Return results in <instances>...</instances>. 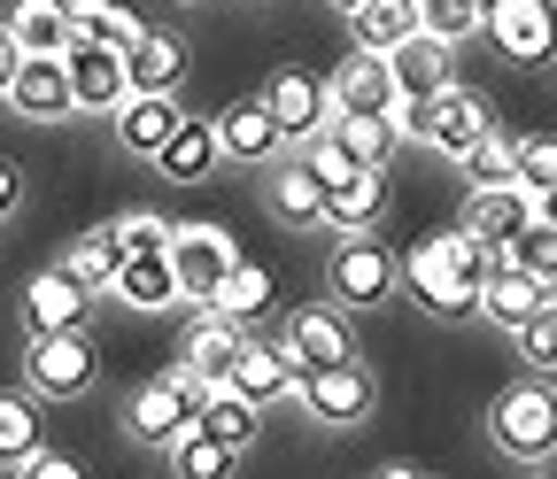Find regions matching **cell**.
<instances>
[{"label":"cell","instance_id":"cell-4","mask_svg":"<svg viewBox=\"0 0 557 479\" xmlns=\"http://www.w3.org/2000/svg\"><path fill=\"white\" fill-rule=\"evenodd\" d=\"M94 371H101V356H94L86 325H70V332H32L24 379H32V394H39V402H70V394H86V387H94Z\"/></svg>","mask_w":557,"mask_h":479},{"label":"cell","instance_id":"cell-34","mask_svg":"<svg viewBox=\"0 0 557 479\" xmlns=\"http://www.w3.org/2000/svg\"><path fill=\"white\" fill-rule=\"evenodd\" d=\"M32 449H47V433H39V394H0V464H24Z\"/></svg>","mask_w":557,"mask_h":479},{"label":"cell","instance_id":"cell-37","mask_svg":"<svg viewBox=\"0 0 557 479\" xmlns=\"http://www.w3.org/2000/svg\"><path fill=\"white\" fill-rule=\"evenodd\" d=\"M504 263H519V270H534V279L557 287V225H549V217H527V225L504 240Z\"/></svg>","mask_w":557,"mask_h":479},{"label":"cell","instance_id":"cell-45","mask_svg":"<svg viewBox=\"0 0 557 479\" xmlns=\"http://www.w3.org/2000/svg\"><path fill=\"white\" fill-rule=\"evenodd\" d=\"M16 210H24V171H16L9 155H0V225H9Z\"/></svg>","mask_w":557,"mask_h":479},{"label":"cell","instance_id":"cell-43","mask_svg":"<svg viewBox=\"0 0 557 479\" xmlns=\"http://www.w3.org/2000/svg\"><path fill=\"white\" fill-rule=\"evenodd\" d=\"M116 232H124V248H171V240H178V225H171L163 210H124Z\"/></svg>","mask_w":557,"mask_h":479},{"label":"cell","instance_id":"cell-13","mask_svg":"<svg viewBox=\"0 0 557 479\" xmlns=\"http://www.w3.org/2000/svg\"><path fill=\"white\" fill-rule=\"evenodd\" d=\"M86 317H94V287L70 263L32 270V287H24V325L32 332H70V325H86Z\"/></svg>","mask_w":557,"mask_h":479},{"label":"cell","instance_id":"cell-9","mask_svg":"<svg viewBox=\"0 0 557 479\" xmlns=\"http://www.w3.org/2000/svg\"><path fill=\"white\" fill-rule=\"evenodd\" d=\"M70 86H78V109L86 116H116L132 101V62L124 47H101V39H70Z\"/></svg>","mask_w":557,"mask_h":479},{"label":"cell","instance_id":"cell-38","mask_svg":"<svg viewBox=\"0 0 557 479\" xmlns=\"http://www.w3.org/2000/svg\"><path fill=\"white\" fill-rule=\"evenodd\" d=\"M465 186H519V140H480L472 155H465Z\"/></svg>","mask_w":557,"mask_h":479},{"label":"cell","instance_id":"cell-8","mask_svg":"<svg viewBox=\"0 0 557 479\" xmlns=\"http://www.w3.org/2000/svg\"><path fill=\"white\" fill-rule=\"evenodd\" d=\"M263 109L278 116V131H287V148H310L318 131L333 124V93H325V78H310V71H271L263 78Z\"/></svg>","mask_w":557,"mask_h":479},{"label":"cell","instance_id":"cell-30","mask_svg":"<svg viewBox=\"0 0 557 479\" xmlns=\"http://www.w3.org/2000/svg\"><path fill=\"white\" fill-rule=\"evenodd\" d=\"M163 456H171V471H178V479H233V464H240V449H225V441L209 433L201 418H194V426H186Z\"/></svg>","mask_w":557,"mask_h":479},{"label":"cell","instance_id":"cell-47","mask_svg":"<svg viewBox=\"0 0 557 479\" xmlns=\"http://www.w3.org/2000/svg\"><path fill=\"white\" fill-rule=\"evenodd\" d=\"M372 479H426V471H418V464H380Z\"/></svg>","mask_w":557,"mask_h":479},{"label":"cell","instance_id":"cell-22","mask_svg":"<svg viewBox=\"0 0 557 479\" xmlns=\"http://www.w3.org/2000/svg\"><path fill=\"white\" fill-rule=\"evenodd\" d=\"M225 163V140H218V116H186L171 140H163V155H156V171L171 178V186H201L209 171Z\"/></svg>","mask_w":557,"mask_h":479},{"label":"cell","instance_id":"cell-6","mask_svg":"<svg viewBox=\"0 0 557 479\" xmlns=\"http://www.w3.org/2000/svg\"><path fill=\"white\" fill-rule=\"evenodd\" d=\"M348 317H357V310L325 294V302H302L278 340H287V356H295L302 371H325V364H348V356H357V325H348Z\"/></svg>","mask_w":557,"mask_h":479},{"label":"cell","instance_id":"cell-16","mask_svg":"<svg viewBox=\"0 0 557 479\" xmlns=\"http://www.w3.org/2000/svg\"><path fill=\"white\" fill-rule=\"evenodd\" d=\"M302 379H310V371L287 356V340H263V332H248V349L233 356V379H225V387H240L248 402H278V394L295 402V394H302Z\"/></svg>","mask_w":557,"mask_h":479},{"label":"cell","instance_id":"cell-48","mask_svg":"<svg viewBox=\"0 0 557 479\" xmlns=\"http://www.w3.org/2000/svg\"><path fill=\"white\" fill-rule=\"evenodd\" d=\"M534 217H549V225H557V186H549V193H534Z\"/></svg>","mask_w":557,"mask_h":479},{"label":"cell","instance_id":"cell-3","mask_svg":"<svg viewBox=\"0 0 557 479\" xmlns=\"http://www.w3.org/2000/svg\"><path fill=\"white\" fill-rule=\"evenodd\" d=\"M403 294L434 317H480V279L449 255V240H426L403 255Z\"/></svg>","mask_w":557,"mask_h":479},{"label":"cell","instance_id":"cell-40","mask_svg":"<svg viewBox=\"0 0 557 479\" xmlns=\"http://www.w3.org/2000/svg\"><path fill=\"white\" fill-rule=\"evenodd\" d=\"M302 163H310V171H318V178H325L333 193H341V186H357V178H364V163H357V155H348V148L333 140V131H318V140L302 148Z\"/></svg>","mask_w":557,"mask_h":479},{"label":"cell","instance_id":"cell-14","mask_svg":"<svg viewBox=\"0 0 557 479\" xmlns=\"http://www.w3.org/2000/svg\"><path fill=\"white\" fill-rule=\"evenodd\" d=\"M194 418H201V409H194V394H178V379H171V371H163V379H148V387L124 402V433H132V441H148V449H171Z\"/></svg>","mask_w":557,"mask_h":479},{"label":"cell","instance_id":"cell-11","mask_svg":"<svg viewBox=\"0 0 557 479\" xmlns=\"http://www.w3.org/2000/svg\"><path fill=\"white\" fill-rule=\"evenodd\" d=\"M9 109L24 124H62V116H78V86H70V62L62 54H24V71L9 86Z\"/></svg>","mask_w":557,"mask_h":479},{"label":"cell","instance_id":"cell-1","mask_svg":"<svg viewBox=\"0 0 557 479\" xmlns=\"http://www.w3.org/2000/svg\"><path fill=\"white\" fill-rule=\"evenodd\" d=\"M395 287H403V255L380 232H333V255H325V294L333 302L380 310V302H395Z\"/></svg>","mask_w":557,"mask_h":479},{"label":"cell","instance_id":"cell-10","mask_svg":"<svg viewBox=\"0 0 557 479\" xmlns=\"http://www.w3.org/2000/svg\"><path fill=\"white\" fill-rule=\"evenodd\" d=\"M263 201H271V217L287 225V232H318V225H325V210H333V186H325L302 155H278V163H271Z\"/></svg>","mask_w":557,"mask_h":479},{"label":"cell","instance_id":"cell-32","mask_svg":"<svg viewBox=\"0 0 557 479\" xmlns=\"http://www.w3.org/2000/svg\"><path fill=\"white\" fill-rule=\"evenodd\" d=\"M78 279L94 287V294H109V279H116V263H124V232H116V217L109 225H94V232H78L70 240V255H62Z\"/></svg>","mask_w":557,"mask_h":479},{"label":"cell","instance_id":"cell-29","mask_svg":"<svg viewBox=\"0 0 557 479\" xmlns=\"http://www.w3.org/2000/svg\"><path fill=\"white\" fill-rule=\"evenodd\" d=\"M527 217H534V193L527 186H472V201H465V225L487 232V240H511Z\"/></svg>","mask_w":557,"mask_h":479},{"label":"cell","instance_id":"cell-35","mask_svg":"<svg viewBox=\"0 0 557 479\" xmlns=\"http://www.w3.org/2000/svg\"><path fill=\"white\" fill-rule=\"evenodd\" d=\"M209 310H225V317L256 325V317L271 310V270H256V263H233L225 279H218V302H209Z\"/></svg>","mask_w":557,"mask_h":479},{"label":"cell","instance_id":"cell-50","mask_svg":"<svg viewBox=\"0 0 557 479\" xmlns=\"http://www.w3.org/2000/svg\"><path fill=\"white\" fill-rule=\"evenodd\" d=\"M472 9H487V0H472Z\"/></svg>","mask_w":557,"mask_h":479},{"label":"cell","instance_id":"cell-44","mask_svg":"<svg viewBox=\"0 0 557 479\" xmlns=\"http://www.w3.org/2000/svg\"><path fill=\"white\" fill-rule=\"evenodd\" d=\"M16 479H86V464H78V456H54V449H32V456L16 464Z\"/></svg>","mask_w":557,"mask_h":479},{"label":"cell","instance_id":"cell-51","mask_svg":"<svg viewBox=\"0 0 557 479\" xmlns=\"http://www.w3.org/2000/svg\"><path fill=\"white\" fill-rule=\"evenodd\" d=\"M178 9H194V0H178Z\"/></svg>","mask_w":557,"mask_h":479},{"label":"cell","instance_id":"cell-41","mask_svg":"<svg viewBox=\"0 0 557 479\" xmlns=\"http://www.w3.org/2000/svg\"><path fill=\"white\" fill-rule=\"evenodd\" d=\"M418 16H426V31L449 39V47H465V39L480 31V9H472V0H418Z\"/></svg>","mask_w":557,"mask_h":479},{"label":"cell","instance_id":"cell-49","mask_svg":"<svg viewBox=\"0 0 557 479\" xmlns=\"http://www.w3.org/2000/svg\"><path fill=\"white\" fill-rule=\"evenodd\" d=\"M325 9H341V16H357V9H364V0H325Z\"/></svg>","mask_w":557,"mask_h":479},{"label":"cell","instance_id":"cell-28","mask_svg":"<svg viewBox=\"0 0 557 479\" xmlns=\"http://www.w3.org/2000/svg\"><path fill=\"white\" fill-rule=\"evenodd\" d=\"M457 47L449 39H434V31H418V39H403L395 47V78H403V93H449L457 86Z\"/></svg>","mask_w":557,"mask_h":479},{"label":"cell","instance_id":"cell-19","mask_svg":"<svg viewBox=\"0 0 557 479\" xmlns=\"http://www.w3.org/2000/svg\"><path fill=\"white\" fill-rule=\"evenodd\" d=\"M218 140H225V163L271 171V163H278V148H287V131H278V116L263 109V93H248V101H233V109L218 116Z\"/></svg>","mask_w":557,"mask_h":479},{"label":"cell","instance_id":"cell-46","mask_svg":"<svg viewBox=\"0 0 557 479\" xmlns=\"http://www.w3.org/2000/svg\"><path fill=\"white\" fill-rule=\"evenodd\" d=\"M16 71H24V47H16V31H9V24H0V101H9Z\"/></svg>","mask_w":557,"mask_h":479},{"label":"cell","instance_id":"cell-25","mask_svg":"<svg viewBox=\"0 0 557 479\" xmlns=\"http://www.w3.org/2000/svg\"><path fill=\"white\" fill-rule=\"evenodd\" d=\"M549 294H557L549 279H534V270H519V263H504V270H496V279H487V287H480V317H487V325H504V332H519V325H527V317H534V310H542Z\"/></svg>","mask_w":557,"mask_h":479},{"label":"cell","instance_id":"cell-23","mask_svg":"<svg viewBox=\"0 0 557 479\" xmlns=\"http://www.w3.org/2000/svg\"><path fill=\"white\" fill-rule=\"evenodd\" d=\"M333 140L357 155L364 171H387L395 163V148H403V124H395V109H333Z\"/></svg>","mask_w":557,"mask_h":479},{"label":"cell","instance_id":"cell-39","mask_svg":"<svg viewBox=\"0 0 557 479\" xmlns=\"http://www.w3.org/2000/svg\"><path fill=\"white\" fill-rule=\"evenodd\" d=\"M511 340H519V356H527L534 371H557V294H549V302H542Z\"/></svg>","mask_w":557,"mask_h":479},{"label":"cell","instance_id":"cell-52","mask_svg":"<svg viewBox=\"0 0 557 479\" xmlns=\"http://www.w3.org/2000/svg\"><path fill=\"white\" fill-rule=\"evenodd\" d=\"M527 479H542V471H527Z\"/></svg>","mask_w":557,"mask_h":479},{"label":"cell","instance_id":"cell-36","mask_svg":"<svg viewBox=\"0 0 557 479\" xmlns=\"http://www.w3.org/2000/svg\"><path fill=\"white\" fill-rule=\"evenodd\" d=\"M70 24H78V39H101V47H132L148 31L132 9H116V0H70Z\"/></svg>","mask_w":557,"mask_h":479},{"label":"cell","instance_id":"cell-15","mask_svg":"<svg viewBox=\"0 0 557 479\" xmlns=\"http://www.w3.org/2000/svg\"><path fill=\"white\" fill-rule=\"evenodd\" d=\"M171 263H178V287H186V302L201 310V302H218V279H225V270H233L240 255H233V240H225L218 225H178Z\"/></svg>","mask_w":557,"mask_h":479},{"label":"cell","instance_id":"cell-17","mask_svg":"<svg viewBox=\"0 0 557 479\" xmlns=\"http://www.w3.org/2000/svg\"><path fill=\"white\" fill-rule=\"evenodd\" d=\"M109 294H116L124 310H171V302H186V287H178V263H171V248H124L116 279H109Z\"/></svg>","mask_w":557,"mask_h":479},{"label":"cell","instance_id":"cell-12","mask_svg":"<svg viewBox=\"0 0 557 479\" xmlns=\"http://www.w3.org/2000/svg\"><path fill=\"white\" fill-rule=\"evenodd\" d=\"M480 140H496V109H487L480 93H465V86L434 93V116H426V148H434V155H449V163H465Z\"/></svg>","mask_w":557,"mask_h":479},{"label":"cell","instance_id":"cell-20","mask_svg":"<svg viewBox=\"0 0 557 479\" xmlns=\"http://www.w3.org/2000/svg\"><path fill=\"white\" fill-rule=\"evenodd\" d=\"M124 62H132V93H178L194 54H186V39L171 24H148V31L124 47Z\"/></svg>","mask_w":557,"mask_h":479},{"label":"cell","instance_id":"cell-26","mask_svg":"<svg viewBox=\"0 0 557 479\" xmlns=\"http://www.w3.org/2000/svg\"><path fill=\"white\" fill-rule=\"evenodd\" d=\"M9 31L24 54H70V39H78L70 0H9Z\"/></svg>","mask_w":557,"mask_h":479},{"label":"cell","instance_id":"cell-33","mask_svg":"<svg viewBox=\"0 0 557 479\" xmlns=\"http://www.w3.org/2000/svg\"><path fill=\"white\" fill-rule=\"evenodd\" d=\"M380 217H387V171H364L357 186H341V193H333V210H325L333 232H372Z\"/></svg>","mask_w":557,"mask_h":479},{"label":"cell","instance_id":"cell-7","mask_svg":"<svg viewBox=\"0 0 557 479\" xmlns=\"http://www.w3.org/2000/svg\"><path fill=\"white\" fill-rule=\"evenodd\" d=\"M480 31L496 39L511 62H549L557 54V0H487Z\"/></svg>","mask_w":557,"mask_h":479},{"label":"cell","instance_id":"cell-27","mask_svg":"<svg viewBox=\"0 0 557 479\" xmlns=\"http://www.w3.org/2000/svg\"><path fill=\"white\" fill-rule=\"evenodd\" d=\"M426 31V16H418V0H364L357 16H348V39L372 47V54H395L403 39Z\"/></svg>","mask_w":557,"mask_h":479},{"label":"cell","instance_id":"cell-24","mask_svg":"<svg viewBox=\"0 0 557 479\" xmlns=\"http://www.w3.org/2000/svg\"><path fill=\"white\" fill-rule=\"evenodd\" d=\"M240 349H248V325L201 302V317H194V332H186V364H194L201 379H218V387H225V379H233V356H240Z\"/></svg>","mask_w":557,"mask_h":479},{"label":"cell","instance_id":"cell-21","mask_svg":"<svg viewBox=\"0 0 557 479\" xmlns=\"http://www.w3.org/2000/svg\"><path fill=\"white\" fill-rule=\"evenodd\" d=\"M109 124H116V148H132V155H148V163H156L163 140L186 124V109H178V93H132Z\"/></svg>","mask_w":557,"mask_h":479},{"label":"cell","instance_id":"cell-2","mask_svg":"<svg viewBox=\"0 0 557 479\" xmlns=\"http://www.w3.org/2000/svg\"><path fill=\"white\" fill-rule=\"evenodd\" d=\"M487 441L519 464H549L557 456V387L549 379H519L511 394H496L487 409Z\"/></svg>","mask_w":557,"mask_h":479},{"label":"cell","instance_id":"cell-42","mask_svg":"<svg viewBox=\"0 0 557 479\" xmlns=\"http://www.w3.org/2000/svg\"><path fill=\"white\" fill-rule=\"evenodd\" d=\"M519 186H527V193H549V186H557V131L519 140Z\"/></svg>","mask_w":557,"mask_h":479},{"label":"cell","instance_id":"cell-18","mask_svg":"<svg viewBox=\"0 0 557 479\" xmlns=\"http://www.w3.org/2000/svg\"><path fill=\"white\" fill-rule=\"evenodd\" d=\"M333 109H395L403 101V78H395V54H372V47H348L341 71L325 78Z\"/></svg>","mask_w":557,"mask_h":479},{"label":"cell","instance_id":"cell-31","mask_svg":"<svg viewBox=\"0 0 557 479\" xmlns=\"http://www.w3.org/2000/svg\"><path fill=\"white\" fill-rule=\"evenodd\" d=\"M201 426L218 433L225 449H256V433H263V402H248L240 387H218L201 402Z\"/></svg>","mask_w":557,"mask_h":479},{"label":"cell","instance_id":"cell-5","mask_svg":"<svg viewBox=\"0 0 557 479\" xmlns=\"http://www.w3.org/2000/svg\"><path fill=\"white\" fill-rule=\"evenodd\" d=\"M302 418H318V426H364L372 409H380V379L364 371V356H348V364H325V371H310L302 379Z\"/></svg>","mask_w":557,"mask_h":479}]
</instances>
